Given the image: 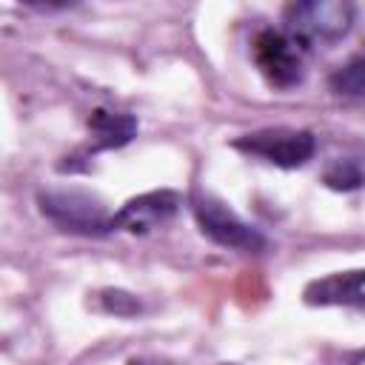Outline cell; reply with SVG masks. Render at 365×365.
I'll return each mask as SVG.
<instances>
[{"mask_svg": "<svg viewBox=\"0 0 365 365\" xmlns=\"http://www.w3.org/2000/svg\"><path fill=\"white\" fill-rule=\"evenodd\" d=\"M234 148L251 154L268 165L299 168L317 151V137L305 128H262L234 140Z\"/></svg>", "mask_w": 365, "mask_h": 365, "instance_id": "5", "label": "cell"}, {"mask_svg": "<svg viewBox=\"0 0 365 365\" xmlns=\"http://www.w3.org/2000/svg\"><path fill=\"white\" fill-rule=\"evenodd\" d=\"M251 57L268 86L288 91L305 80L302 48L279 29H262L251 40Z\"/></svg>", "mask_w": 365, "mask_h": 365, "instance_id": "4", "label": "cell"}, {"mask_svg": "<svg viewBox=\"0 0 365 365\" xmlns=\"http://www.w3.org/2000/svg\"><path fill=\"white\" fill-rule=\"evenodd\" d=\"M128 365H137V362H128Z\"/></svg>", "mask_w": 365, "mask_h": 365, "instance_id": "12", "label": "cell"}, {"mask_svg": "<svg viewBox=\"0 0 365 365\" xmlns=\"http://www.w3.org/2000/svg\"><path fill=\"white\" fill-rule=\"evenodd\" d=\"M322 180L334 191H356L365 185V168L356 160H336L325 168Z\"/></svg>", "mask_w": 365, "mask_h": 365, "instance_id": "10", "label": "cell"}, {"mask_svg": "<svg viewBox=\"0 0 365 365\" xmlns=\"http://www.w3.org/2000/svg\"><path fill=\"white\" fill-rule=\"evenodd\" d=\"M191 211H194L200 231L222 248L242 251V254H259L268 245L265 237L254 225H248L240 214H234L222 200H217L211 194L194 191L191 194Z\"/></svg>", "mask_w": 365, "mask_h": 365, "instance_id": "3", "label": "cell"}, {"mask_svg": "<svg viewBox=\"0 0 365 365\" xmlns=\"http://www.w3.org/2000/svg\"><path fill=\"white\" fill-rule=\"evenodd\" d=\"M103 302H106V308L114 311V314H134V311L140 308V302H137L131 294H125V291H106V294H103Z\"/></svg>", "mask_w": 365, "mask_h": 365, "instance_id": "11", "label": "cell"}, {"mask_svg": "<svg viewBox=\"0 0 365 365\" xmlns=\"http://www.w3.org/2000/svg\"><path fill=\"white\" fill-rule=\"evenodd\" d=\"M354 20H356V6L345 0H297L282 9V23H285L282 31L299 48L328 46L348 37Z\"/></svg>", "mask_w": 365, "mask_h": 365, "instance_id": "1", "label": "cell"}, {"mask_svg": "<svg viewBox=\"0 0 365 365\" xmlns=\"http://www.w3.org/2000/svg\"><path fill=\"white\" fill-rule=\"evenodd\" d=\"M180 211V197L174 191H148L140 197H131L117 214H114V228L128 231V234H148L168 220H174Z\"/></svg>", "mask_w": 365, "mask_h": 365, "instance_id": "6", "label": "cell"}, {"mask_svg": "<svg viewBox=\"0 0 365 365\" xmlns=\"http://www.w3.org/2000/svg\"><path fill=\"white\" fill-rule=\"evenodd\" d=\"M328 86L336 97H348V100H362L365 97V54L351 57L345 66H339L331 77Z\"/></svg>", "mask_w": 365, "mask_h": 365, "instance_id": "9", "label": "cell"}, {"mask_svg": "<svg viewBox=\"0 0 365 365\" xmlns=\"http://www.w3.org/2000/svg\"><path fill=\"white\" fill-rule=\"evenodd\" d=\"M88 128L94 137V151H106V148H123L134 140L137 134V117L123 114V111H106L97 108L88 117Z\"/></svg>", "mask_w": 365, "mask_h": 365, "instance_id": "8", "label": "cell"}, {"mask_svg": "<svg viewBox=\"0 0 365 365\" xmlns=\"http://www.w3.org/2000/svg\"><path fill=\"white\" fill-rule=\"evenodd\" d=\"M308 305H345L365 311V268L336 271L322 279H314L302 291Z\"/></svg>", "mask_w": 365, "mask_h": 365, "instance_id": "7", "label": "cell"}, {"mask_svg": "<svg viewBox=\"0 0 365 365\" xmlns=\"http://www.w3.org/2000/svg\"><path fill=\"white\" fill-rule=\"evenodd\" d=\"M40 214L51 220L60 231L80 237H103L114 228V214H108L106 202L80 188H57L37 194Z\"/></svg>", "mask_w": 365, "mask_h": 365, "instance_id": "2", "label": "cell"}]
</instances>
